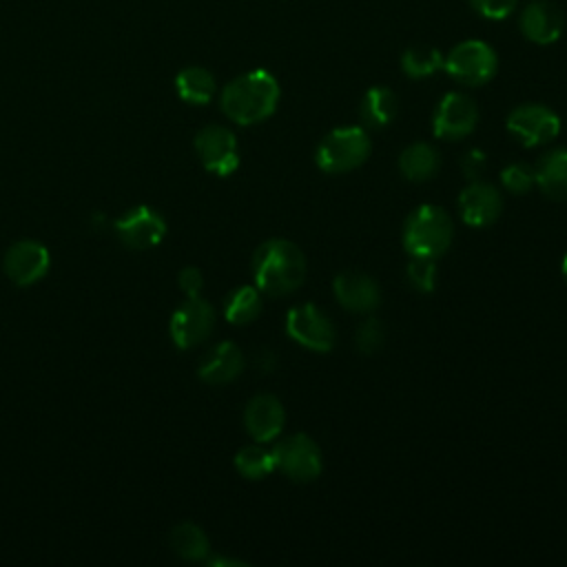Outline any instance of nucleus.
<instances>
[{
    "mask_svg": "<svg viewBox=\"0 0 567 567\" xmlns=\"http://www.w3.org/2000/svg\"><path fill=\"white\" fill-rule=\"evenodd\" d=\"M306 255L295 241L268 239L252 255V279L259 292L268 297H286L306 279Z\"/></svg>",
    "mask_w": 567,
    "mask_h": 567,
    "instance_id": "obj_1",
    "label": "nucleus"
},
{
    "mask_svg": "<svg viewBox=\"0 0 567 567\" xmlns=\"http://www.w3.org/2000/svg\"><path fill=\"white\" fill-rule=\"evenodd\" d=\"M219 104L235 124L248 126L264 122L279 104V82L270 71L252 69L224 86Z\"/></svg>",
    "mask_w": 567,
    "mask_h": 567,
    "instance_id": "obj_2",
    "label": "nucleus"
},
{
    "mask_svg": "<svg viewBox=\"0 0 567 567\" xmlns=\"http://www.w3.org/2000/svg\"><path fill=\"white\" fill-rule=\"evenodd\" d=\"M454 237V224L445 208L436 204H421L403 224V248L410 257H441Z\"/></svg>",
    "mask_w": 567,
    "mask_h": 567,
    "instance_id": "obj_3",
    "label": "nucleus"
},
{
    "mask_svg": "<svg viewBox=\"0 0 567 567\" xmlns=\"http://www.w3.org/2000/svg\"><path fill=\"white\" fill-rule=\"evenodd\" d=\"M372 151V142L365 128L361 126H341L323 135L317 146L315 162L323 173L337 175L359 168Z\"/></svg>",
    "mask_w": 567,
    "mask_h": 567,
    "instance_id": "obj_4",
    "label": "nucleus"
},
{
    "mask_svg": "<svg viewBox=\"0 0 567 567\" xmlns=\"http://www.w3.org/2000/svg\"><path fill=\"white\" fill-rule=\"evenodd\" d=\"M443 69L465 86H481L489 82L498 69L494 49L483 40L458 42L443 60Z\"/></svg>",
    "mask_w": 567,
    "mask_h": 567,
    "instance_id": "obj_5",
    "label": "nucleus"
},
{
    "mask_svg": "<svg viewBox=\"0 0 567 567\" xmlns=\"http://www.w3.org/2000/svg\"><path fill=\"white\" fill-rule=\"evenodd\" d=\"M272 456L275 470H279L281 474L297 483L315 481L323 467L319 445L303 432L277 441L272 447Z\"/></svg>",
    "mask_w": 567,
    "mask_h": 567,
    "instance_id": "obj_6",
    "label": "nucleus"
},
{
    "mask_svg": "<svg viewBox=\"0 0 567 567\" xmlns=\"http://www.w3.org/2000/svg\"><path fill=\"white\" fill-rule=\"evenodd\" d=\"M286 332L299 346L315 352H330L337 341V330L330 317L315 303H301L286 315Z\"/></svg>",
    "mask_w": 567,
    "mask_h": 567,
    "instance_id": "obj_7",
    "label": "nucleus"
},
{
    "mask_svg": "<svg viewBox=\"0 0 567 567\" xmlns=\"http://www.w3.org/2000/svg\"><path fill=\"white\" fill-rule=\"evenodd\" d=\"M507 131L523 146H540L560 133V117L545 104H520L507 115Z\"/></svg>",
    "mask_w": 567,
    "mask_h": 567,
    "instance_id": "obj_8",
    "label": "nucleus"
},
{
    "mask_svg": "<svg viewBox=\"0 0 567 567\" xmlns=\"http://www.w3.org/2000/svg\"><path fill=\"white\" fill-rule=\"evenodd\" d=\"M195 151L206 171L228 177L239 166V151L235 133L226 126L210 124L195 135Z\"/></svg>",
    "mask_w": 567,
    "mask_h": 567,
    "instance_id": "obj_9",
    "label": "nucleus"
},
{
    "mask_svg": "<svg viewBox=\"0 0 567 567\" xmlns=\"http://www.w3.org/2000/svg\"><path fill=\"white\" fill-rule=\"evenodd\" d=\"M215 328V310L202 297H188L171 317L173 343L182 350L195 348L208 339Z\"/></svg>",
    "mask_w": 567,
    "mask_h": 567,
    "instance_id": "obj_10",
    "label": "nucleus"
},
{
    "mask_svg": "<svg viewBox=\"0 0 567 567\" xmlns=\"http://www.w3.org/2000/svg\"><path fill=\"white\" fill-rule=\"evenodd\" d=\"M478 122V109L465 93H445L434 111V135L439 140L456 142L467 137Z\"/></svg>",
    "mask_w": 567,
    "mask_h": 567,
    "instance_id": "obj_11",
    "label": "nucleus"
},
{
    "mask_svg": "<svg viewBox=\"0 0 567 567\" xmlns=\"http://www.w3.org/2000/svg\"><path fill=\"white\" fill-rule=\"evenodd\" d=\"M113 228H115L120 241L133 250L153 248L166 235L164 217L148 206H137V208L128 210L124 217L115 219Z\"/></svg>",
    "mask_w": 567,
    "mask_h": 567,
    "instance_id": "obj_12",
    "label": "nucleus"
},
{
    "mask_svg": "<svg viewBox=\"0 0 567 567\" xmlns=\"http://www.w3.org/2000/svg\"><path fill=\"white\" fill-rule=\"evenodd\" d=\"M458 213L467 226H489L503 213V195L494 184L472 179L458 195Z\"/></svg>",
    "mask_w": 567,
    "mask_h": 567,
    "instance_id": "obj_13",
    "label": "nucleus"
},
{
    "mask_svg": "<svg viewBox=\"0 0 567 567\" xmlns=\"http://www.w3.org/2000/svg\"><path fill=\"white\" fill-rule=\"evenodd\" d=\"M49 250L35 239H22L9 246L4 252V272L16 286H31L40 281L49 270Z\"/></svg>",
    "mask_w": 567,
    "mask_h": 567,
    "instance_id": "obj_14",
    "label": "nucleus"
},
{
    "mask_svg": "<svg viewBox=\"0 0 567 567\" xmlns=\"http://www.w3.org/2000/svg\"><path fill=\"white\" fill-rule=\"evenodd\" d=\"M286 423V410L275 394H257L246 403L244 425L252 441L268 443L277 439Z\"/></svg>",
    "mask_w": 567,
    "mask_h": 567,
    "instance_id": "obj_15",
    "label": "nucleus"
},
{
    "mask_svg": "<svg viewBox=\"0 0 567 567\" xmlns=\"http://www.w3.org/2000/svg\"><path fill=\"white\" fill-rule=\"evenodd\" d=\"M337 301L350 312H372L381 303L379 284L359 270H343L332 284Z\"/></svg>",
    "mask_w": 567,
    "mask_h": 567,
    "instance_id": "obj_16",
    "label": "nucleus"
},
{
    "mask_svg": "<svg viewBox=\"0 0 567 567\" xmlns=\"http://www.w3.org/2000/svg\"><path fill=\"white\" fill-rule=\"evenodd\" d=\"M563 27L560 9L547 0H534L520 13V31L534 44L556 42L563 35Z\"/></svg>",
    "mask_w": 567,
    "mask_h": 567,
    "instance_id": "obj_17",
    "label": "nucleus"
},
{
    "mask_svg": "<svg viewBox=\"0 0 567 567\" xmlns=\"http://www.w3.org/2000/svg\"><path fill=\"white\" fill-rule=\"evenodd\" d=\"M244 370V354L233 341H221L210 348L199 361L197 374L210 385H224L237 379Z\"/></svg>",
    "mask_w": 567,
    "mask_h": 567,
    "instance_id": "obj_18",
    "label": "nucleus"
},
{
    "mask_svg": "<svg viewBox=\"0 0 567 567\" xmlns=\"http://www.w3.org/2000/svg\"><path fill=\"white\" fill-rule=\"evenodd\" d=\"M536 186L556 202L567 199V148L545 153L534 166Z\"/></svg>",
    "mask_w": 567,
    "mask_h": 567,
    "instance_id": "obj_19",
    "label": "nucleus"
},
{
    "mask_svg": "<svg viewBox=\"0 0 567 567\" xmlns=\"http://www.w3.org/2000/svg\"><path fill=\"white\" fill-rule=\"evenodd\" d=\"M441 155L427 142H414L399 155V171L410 182H427L439 173Z\"/></svg>",
    "mask_w": 567,
    "mask_h": 567,
    "instance_id": "obj_20",
    "label": "nucleus"
},
{
    "mask_svg": "<svg viewBox=\"0 0 567 567\" xmlns=\"http://www.w3.org/2000/svg\"><path fill=\"white\" fill-rule=\"evenodd\" d=\"M396 109H399V102H396V95L392 89L372 86L365 91V95L361 100L359 115L365 126L383 128L396 117Z\"/></svg>",
    "mask_w": 567,
    "mask_h": 567,
    "instance_id": "obj_21",
    "label": "nucleus"
},
{
    "mask_svg": "<svg viewBox=\"0 0 567 567\" xmlns=\"http://www.w3.org/2000/svg\"><path fill=\"white\" fill-rule=\"evenodd\" d=\"M177 95L188 104H208L215 95V78L204 66H186L175 78Z\"/></svg>",
    "mask_w": 567,
    "mask_h": 567,
    "instance_id": "obj_22",
    "label": "nucleus"
},
{
    "mask_svg": "<svg viewBox=\"0 0 567 567\" xmlns=\"http://www.w3.org/2000/svg\"><path fill=\"white\" fill-rule=\"evenodd\" d=\"M171 549L182 556L184 560H204L210 551V543L208 536L204 534V529L195 523H179L171 529L168 536Z\"/></svg>",
    "mask_w": 567,
    "mask_h": 567,
    "instance_id": "obj_23",
    "label": "nucleus"
},
{
    "mask_svg": "<svg viewBox=\"0 0 567 567\" xmlns=\"http://www.w3.org/2000/svg\"><path fill=\"white\" fill-rule=\"evenodd\" d=\"M261 312V292L257 286H239L235 288L224 303V317L235 326H246L255 321Z\"/></svg>",
    "mask_w": 567,
    "mask_h": 567,
    "instance_id": "obj_24",
    "label": "nucleus"
},
{
    "mask_svg": "<svg viewBox=\"0 0 567 567\" xmlns=\"http://www.w3.org/2000/svg\"><path fill=\"white\" fill-rule=\"evenodd\" d=\"M443 60L445 58L441 55L439 49L425 47V44H412L401 55V69L408 78L421 80V78L436 73L439 69H443Z\"/></svg>",
    "mask_w": 567,
    "mask_h": 567,
    "instance_id": "obj_25",
    "label": "nucleus"
},
{
    "mask_svg": "<svg viewBox=\"0 0 567 567\" xmlns=\"http://www.w3.org/2000/svg\"><path fill=\"white\" fill-rule=\"evenodd\" d=\"M235 467L241 476L250 478V481H259L264 476H268L275 470V456L272 450H266L259 443L246 445L235 454Z\"/></svg>",
    "mask_w": 567,
    "mask_h": 567,
    "instance_id": "obj_26",
    "label": "nucleus"
},
{
    "mask_svg": "<svg viewBox=\"0 0 567 567\" xmlns=\"http://www.w3.org/2000/svg\"><path fill=\"white\" fill-rule=\"evenodd\" d=\"M436 259L430 257H412L408 268H405V277L410 281V286L419 292H432L436 288Z\"/></svg>",
    "mask_w": 567,
    "mask_h": 567,
    "instance_id": "obj_27",
    "label": "nucleus"
},
{
    "mask_svg": "<svg viewBox=\"0 0 567 567\" xmlns=\"http://www.w3.org/2000/svg\"><path fill=\"white\" fill-rule=\"evenodd\" d=\"M501 184L505 186L507 193L512 195H523V193H529L536 184V177H534V168L523 164V162H512L507 164L503 171H501Z\"/></svg>",
    "mask_w": 567,
    "mask_h": 567,
    "instance_id": "obj_28",
    "label": "nucleus"
},
{
    "mask_svg": "<svg viewBox=\"0 0 567 567\" xmlns=\"http://www.w3.org/2000/svg\"><path fill=\"white\" fill-rule=\"evenodd\" d=\"M354 343H357V350L361 354H372L381 348L383 343V326L377 317H368L359 328H357V334H354Z\"/></svg>",
    "mask_w": 567,
    "mask_h": 567,
    "instance_id": "obj_29",
    "label": "nucleus"
},
{
    "mask_svg": "<svg viewBox=\"0 0 567 567\" xmlns=\"http://www.w3.org/2000/svg\"><path fill=\"white\" fill-rule=\"evenodd\" d=\"M470 4L478 16L487 20H503L516 9L518 0H470Z\"/></svg>",
    "mask_w": 567,
    "mask_h": 567,
    "instance_id": "obj_30",
    "label": "nucleus"
},
{
    "mask_svg": "<svg viewBox=\"0 0 567 567\" xmlns=\"http://www.w3.org/2000/svg\"><path fill=\"white\" fill-rule=\"evenodd\" d=\"M461 168H463V175L472 182V179H481L485 168H487V155L478 148H472L463 155L461 159Z\"/></svg>",
    "mask_w": 567,
    "mask_h": 567,
    "instance_id": "obj_31",
    "label": "nucleus"
},
{
    "mask_svg": "<svg viewBox=\"0 0 567 567\" xmlns=\"http://www.w3.org/2000/svg\"><path fill=\"white\" fill-rule=\"evenodd\" d=\"M177 281H179V288L184 290L186 297H199V292H202V288H204L202 270L195 268V266L182 268L179 275H177Z\"/></svg>",
    "mask_w": 567,
    "mask_h": 567,
    "instance_id": "obj_32",
    "label": "nucleus"
},
{
    "mask_svg": "<svg viewBox=\"0 0 567 567\" xmlns=\"http://www.w3.org/2000/svg\"><path fill=\"white\" fill-rule=\"evenodd\" d=\"M208 565H213V567H244L246 563L244 560H237V558H226V556H213V558H208Z\"/></svg>",
    "mask_w": 567,
    "mask_h": 567,
    "instance_id": "obj_33",
    "label": "nucleus"
},
{
    "mask_svg": "<svg viewBox=\"0 0 567 567\" xmlns=\"http://www.w3.org/2000/svg\"><path fill=\"white\" fill-rule=\"evenodd\" d=\"M560 270H563V279H565V284H567V252H565V257H563V266H560Z\"/></svg>",
    "mask_w": 567,
    "mask_h": 567,
    "instance_id": "obj_34",
    "label": "nucleus"
}]
</instances>
